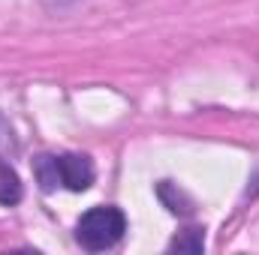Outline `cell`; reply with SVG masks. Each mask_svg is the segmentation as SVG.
I'll return each instance as SVG.
<instances>
[{
	"label": "cell",
	"mask_w": 259,
	"mask_h": 255,
	"mask_svg": "<svg viewBox=\"0 0 259 255\" xmlns=\"http://www.w3.org/2000/svg\"><path fill=\"white\" fill-rule=\"evenodd\" d=\"M33 174L46 192L64 186L69 192H84L94 183V162L81 153H64V156H36Z\"/></svg>",
	"instance_id": "cell-1"
},
{
	"label": "cell",
	"mask_w": 259,
	"mask_h": 255,
	"mask_svg": "<svg viewBox=\"0 0 259 255\" xmlns=\"http://www.w3.org/2000/svg\"><path fill=\"white\" fill-rule=\"evenodd\" d=\"M21 195H24V189H21L18 174L6 162H0V204H18Z\"/></svg>",
	"instance_id": "cell-3"
},
{
	"label": "cell",
	"mask_w": 259,
	"mask_h": 255,
	"mask_svg": "<svg viewBox=\"0 0 259 255\" xmlns=\"http://www.w3.org/2000/svg\"><path fill=\"white\" fill-rule=\"evenodd\" d=\"M127 231V216L118 207H91L78 225H75V240L91 249V252H103L112 249Z\"/></svg>",
	"instance_id": "cell-2"
},
{
	"label": "cell",
	"mask_w": 259,
	"mask_h": 255,
	"mask_svg": "<svg viewBox=\"0 0 259 255\" xmlns=\"http://www.w3.org/2000/svg\"><path fill=\"white\" fill-rule=\"evenodd\" d=\"M202 246H205V237L199 228H190V231H184V237L172 240V249H178V252H202Z\"/></svg>",
	"instance_id": "cell-4"
}]
</instances>
